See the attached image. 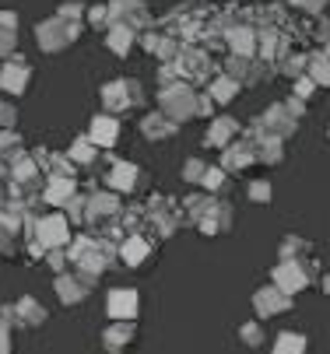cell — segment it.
<instances>
[{
    "mask_svg": "<svg viewBox=\"0 0 330 354\" xmlns=\"http://www.w3.org/2000/svg\"><path fill=\"white\" fill-rule=\"evenodd\" d=\"M197 91L186 84V81H172L162 88V113L172 120V123H183V120H190L197 116Z\"/></svg>",
    "mask_w": 330,
    "mask_h": 354,
    "instance_id": "cell-1",
    "label": "cell"
},
{
    "mask_svg": "<svg viewBox=\"0 0 330 354\" xmlns=\"http://www.w3.org/2000/svg\"><path fill=\"white\" fill-rule=\"evenodd\" d=\"M309 284V263L302 260H281V267L274 270V288L285 295H299Z\"/></svg>",
    "mask_w": 330,
    "mask_h": 354,
    "instance_id": "cell-2",
    "label": "cell"
},
{
    "mask_svg": "<svg viewBox=\"0 0 330 354\" xmlns=\"http://www.w3.org/2000/svg\"><path fill=\"white\" fill-rule=\"evenodd\" d=\"M253 309H257L264 319H271V316H277V313H288V309H292V295H285V291H277L274 284H267V288H260V291L253 295Z\"/></svg>",
    "mask_w": 330,
    "mask_h": 354,
    "instance_id": "cell-3",
    "label": "cell"
},
{
    "mask_svg": "<svg viewBox=\"0 0 330 354\" xmlns=\"http://www.w3.org/2000/svg\"><path fill=\"white\" fill-rule=\"evenodd\" d=\"M102 98H106V106H109V109L123 113V109L137 106L140 88H137V81H113V84H106V88H102Z\"/></svg>",
    "mask_w": 330,
    "mask_h": 354,
    "instance_id": "cell-4",
    "label": "cell"
},
{
    "mask_svg": "<svg viewBox=\"0 0 330 354\" xmlns=\"http://www.w3.org/2000/svg\"><path fill=\"white\" fill-rule=\"evenodd\" d=\"M137 309H140V295H137V291L120 288V291L109 295V316H113L116 323H130V319L137 316Z\"/></svg>",
    "mask_w": 330,
    "mask_h": 354,
    "instance_id": "cell-5",
    "label": "cell"
},
{
    "mask_svg": "<svg viewBox=\"0 0 330 354\" xmlns=\"http://www.w3.org/2000/svg\"><path fill=\"white\" fill-rule=\"evenodd\" d=\"M197 225H201V232H208V235L228 232V228H232V207H228V204H218V200H211V207L204 211V218H201Z\"/></svg>",
    "mask_w": 330,
    "mask_h": 354,
    "instance_id": "cell-6",
    "label": "cell"
},
{
    "mask_svg": "<svg viewBox=\"0 0 330 354\" xmlns=\"http://www.w3.org/2000/svg\"><path fill=\"white\" fill-rule=\"evenodd\" d=\"M253 162H257V147H253L250 140H243V144H235V147H225L221 169H225V172H239V169H246V165H253Z\"/></svg>",
    "mask_w": 330,
    "mask_h": 354,
    "instance_id": "cell-7",
    "label": "cell"
},
{
    "mask_svg": "<svg viewBox=\"0 0 330 354\" xmlns=\"http://www.w3.org/2000/svg\"><path fill=\"white\" fill-rule=\"evenodd\" d=\"M228 46H232V57H246V60H253L260 39L253 35V28H228Z\"/></svg>",
    "mask_w": 330,
    "mask_h": 354,
    "instance_id": "cell-8",
    "label": "cell"
},
{
    "mask_svg": "<svg viewBox=\"0 0 330 354\" xmlns=\"http://www.w3.org/2000/svg\"><path fill=\"white\" fill-rule=\"evenodd\" d=\"M140 133H145L148 140H165V137L176 133V123H172L165 113H152V116L140 120Z\"/></svg>",
    "mask_w": 330,
    "mask_h": 354,
    "instance_id": "cell-9",
    "label": "cell"
},
{
    "mask_svg": "<svg viewBox=\"0 0 330 354\" xmlns=\"http://www.w3.org/2000/svg\"><path fill=\"white\" fill-rule=\"evenodd\" d=\"M116 137H120V123L113 116H99L95 123H91V133H88L91 144H102V147H113Z\"/></svg>",
    "mask_w": 330,
    "mask_h": 354,
    "instance_id": "cell-10",
    "label": "cell"
},
{
    "mask_svg": "<svg viewBox=\"0 0 330 354\" xmlns=\"http://www.w3.org/2000/svg\"><path fill=\"white\" fill-rule=\"evenodd\" d=\"M74 32H77L74 25H71V28H64V21L57 18V21H50V25H42V28H39V39H42V46H46V49H60L67 39H74Z\"/></svg>",
    "mask_w": 330,
    "mask_h": 354,
    "instance_id": "cell-11",
    "label": "cell"
},
{
    "mask_svg": "<svg viewBox=\"0 0 330 354\" xmlns=\"http://www.w3.org/2000/svg\"><path fill=\"white\" fill-rule=\"evenodd\" d=\"M102 340H106V347H109L113 354H123V347L134 340V323H116V326H109Z\"/></svg>",
    "mask_w": 330,
    "mask_h": 354,
    "instance_id": "cell-12",
    "label": "cell"
},
{
    "mask_svg": "<svg viewBox=\"0 0 330 354\" xmlns=\"http://www.w3.org/2000/svg\"><path fill=\"white\" fill-rule=\"evenodd\" d=\"M137 179H140V172H137V165H130V162H120V165L109 172V186H113V189H134Z\"/></svg>",
    "mask_w": 330,
    "mask_h": 354,
    "instance_id": "cell-13",
    "label": "cell"
},
{
    "mask_svg": "<svg viewBox=\"0 0 330 354\" xmlns=\"http://www.w3.org/2000/svg\"><path fill=\"white\" fill-rule=\"evenodd\" d=\"M39 235H42L46 245H60V242H67V221L64 218H46L39 225Z\"/></svg>",
    "mask_w": 330,
    "mask_h": 354,
    "instance_id": "cell-14",
    "label": "cell"
},
{
    "mask_svg": "<svg viewBox=\"0 0 330 354\" xmlns=\"http://www.w3.org/2000/svg\"><path fill=\"white\" fill-rule=\"evenodd\" d=\"M235 130H239V123H235V120H228V116H221V120H214V123H211L208 144H214V147H225V144L235 137Z\"/></svg>",
    "mask_w": 330,
    "mask_h": 354,
    "instance_id": "cell-15",
    "label": "cell"
},
{
    "mask_svg": "<svg viewBox=\"0 0 330 354\" xmlns=\"http://www.w3.org/2000/svg\"><path fill=\"white\" fill-rule=\"evenodd\" d=\"M134 39H137V28H130V25H113V32H109V49H116L120 57H127L130 46H134Z\"/></svg>",
    "mask_w": 330,
    "mask_h": 354,
    "instance_id": "cell-16",
    "label": "cell"
},
{
    "mask_svg": "<svg viewBox=\"0 0 330 354\" xmlns=\"http://www.w3.org/2000/svg\"><path fill=\"white\" fill-rule=\"evenodd\" d=\"M306 77H313V84H330V60L323 53H313L309 64H306Z\"/></svg>",
    "mask_w": 330,
    "mask_h": 354,
    "instance_id": "cell-17",
    "label": "cell"
},
{
    "mask_svg": "<svg viewBox=\"0 0 330 354\" xmlns=\"http://www.w3.org/2000/svg\"><path fill=\"white\" fill-rule=\"evenodd\" d=\"M148 252H152V245L145 242V239H127L123 242V260L130 263V267H140L148 260Z\"/></svg>",
    "mask_w": 330,
    "mask_h": 354,
    "instance_id": "cell-18",
    "label": "cell"
},
{
    "mask_svg": "<svg viewBox=\"0 0 330 354\" xmlns=\"http://www.w3.org/2000/svg\"><path fill=\"white\" fill-rule=\"evenodd\" d=\"M235 91H239V81L218 74V77L211 81V102H228V98H235Z\"/></svg>",
    "mask_w": 330,
    "mask_h": 354,
    "instance_id": "cell-19",
    "label": "cell"
},
{
    "mask_svg": "<svg viewBox=\"0 0 330 354\" xmlns=\"http://www.w3.org/2000/svg\"><path fill=\"white\" fill-rule=\"evenodd\" d=\"M306 337L302 333H281L274 344V354H306Z\"/></svg>",
    "mask_w": 330,
    "mask_h": 354,
    "instance_id": "cell-20",
    "label": "cell"
},
{
    "mask_svg": "<svg viewBox=\"0 0 330 354\" xmlns=\"http://www.w3.org/2000/svg\"><path fill=\"white\" fill-rule=\"evenodd\" d=\"M57 291L64 295V301H81L84 291H88V281H84V277H81V281H74V277H60V281H57Z\"/></svg>",
    "mask_w": 330,
    "mask_h": 354,
    "instance_id": "cell-21",
    "label": "cell"
},
{
    "mask_svg": "<svg viewBox=\"0 0 330 354\" xmlns=\"http://www.w3.org/2000/svg\"><path fill=\"white\" fill-rule=\"evenodd\" d=\"M106 214H116V196L113 193L91 196V218H106Z\"/></svg>",
    "mask_w": 330,
    "mask_h": 354,
    "instance_id": "cell-22",
    "label": "cell"
},
{
    "mask_svg": "<svg viewBox=\"0 0 330 354\" xmlns=\"http://www.w3.org/2000/svg\"><path fill=\"white\" fill-rule=\"evenodd\" d=\"M306 249H309V245H306L302 239L288 235V239H285V245H281V260H302V257H306Z\"/></svg>",
    "mask_w": 330,
    "mask_h": 354,
    "instance_id": "cell-23",
    "label": "cell"
},
{
    "mask_svg": "<svg viewBox=\"0 0 330 354\" xmlns=\"http://www.w3.org/2000/svg\"><path fill=\"white\" fill-rule=\"evenodd\" d=\"M18 313H21V316H25V323H32V326H39V323L46 319V309H42V306H35L32 298H25V301H21Z\"/></svg>",
    "mask_w": 330,
    "mask_h": 354,
    "instance_id": "cell-24",
    "label": "cell"
},
{
    "mask_svg": "<svg viewBox=\"0 0 330 354\" xmlns=\"http://www.w3.org/2000/svg\"><path fill=\"white\" fill-rule=\"evenodd\" d=\"M25 81H28V71H21V67H11V71H4V88H11V91H21V88H25Z\"/></svg>",
    "mask_w": 330,
    "mask_h": 354,
    "instance_id": "cell-25",
    "label": "cell"
},
{
    "mask_svg": "<svg viewBox=\"0 0 330 354\" xmlns=\"http://www.w3.org/2000/svg\"><path fill=\"white\" fill-rule=\"evenodd\" d=\"M239 337H243V344H250V347H260V344H264V330H260V323H243Z\"/></svg>",
    "mask_w": 330,
    "mask_h": 354,
    "instance_id": "cell-26",
    "label": "cell"
},
{
    "mask_svg": "<svg viewBox=\"0 0 330 354\" xmlns=\"http://www.w3.org/2000/svg\"><path fill=\"white\" fill-rule=\"evenodd\" d=\"M204 172H208V165H204V162H197V158H190V162H186V169H183V179H186V183H197V186H201Z\"/></svg>",
    "mask_w": 330,
    "mask_h": 354,
    "instance_id": "cell-27",
    "label": "cell"
},
{
    "mask_svg": "<svg viewBox=\"0 0 330 354\" xmlns=\"http://www.w3.org/2000/svg\"><path fill=\"white\" fill-rule=\"evenodd\" d=\"M306 64H309V57H288V60H281V71H285L288 77H302Z\"/></svg>",
    "mask_w": 330,
    "mask_h": 354,
    "instance_id": "cell-28",
    "label": "cell"
},
{
    "mask_svg": "<svg viewBox=\"0 0 330 354\" xmlns=\"http://www.w3.org/2000/svg\"><path fill=\"white\" fill-rule=\"evenodd\" d=\"M221 183H225V169H208V172H204V179H201V186H204V189H211V193H218V189H221Z\"/></svg>",
    "mask_w": 330,
    "mask_h": 354,
    "instance_id": "cell-29",
    "label": "cell"
},
{
    "mask_svg": "<svg viewBox=\"0 0 330 354\" xmlns=\"http://www.w3.org/2000/svg\"><path fill=\"white\" fill-rule=\"evenodd\" d=\"M91 158H95V144H84V140H77L74 144V162H91Z\"/></svg>",
    "mask_w": 330,
    "mask_h": 354,
    "instance_id": "cell-30",
    "label": "cell"
},
{
    "mask_svg": "<svg viewBox=\"0 0 330 354\" xmlns=\"http://www.w3.org/2000/svg\"><path fill=\"white\" fill-rule=\"evenodd\" d=\"M71 193H74V189H71V183L64 179V183H53V189H50V193H46V196H50V200H53V204H64V200H67Z\"/></svg>",
    "mask_w": 330,
    "mask_h": 354,
    "instance_id": "cell-31",
    "label": "cell"
},
{
    "mask_svg": "<svg viewBox=\"0 0 330 354\" xmlns=\"http://www.w3.org/2000/svg\"><path fill=\"white\" fill-rule=\"evenodd\" d=\"M250 200H257V204H267V200H271V183H253L250 186Z\"/></svg>",
    "mask_w": 330,
    "mask_h": 354,
    "instance_id": "cell-32",
    "label": "cell"
},
{
    "mask_svg": "<svg viewBox=\"0 0 330 354\" xmlns=\"http://www.w3.org/2000/svg\"><path fill=\"white\" fill-rule=\"evenodd\" d=\"M313 91H316L313 77H306V74H302V77L295 81V98H306V95H313Z\"/></svg>",
    "mask_w": 330,
    "mask_h": 354,
    "instance_id": "cell-33",
    "label": "cell"
},
{
    "mask_svg": "<svg viewBox=\"0 0 330 354\" xmlns=\"http://www.w3.org/2000/svg\"><path fill=\"white\" fill-rule=\"evenodd\" d=\"M295 8H302V11H309V15H320L323 8H327V0H292Z\"/></svg>",
    "mask_w": 330,
    "mask_h": 354,
    "instance_id": "cell-34",
    "label": "cell"
},
{
    "mask_svg": "<svg viewBox=\"0 0 330 354\" xmlns=\"http://www.w3.org/2000/svg\"><path fill=\"white\" fill-rule=\"evenodd\" d=\"M285 109H288V113H292L295 120H299V116L306 113V106H302V98H288V106H285Z\"/></svg>",
    "mask_w": 330,
    "mask_h": 354,
    "instance_id": "cell-35",
    "label": "cell"
},
{
    "mask_svg": "<svg viewBox=\"0 0 330 354\" xmlns=\"http://www.w3.org/2000/svg\"><path fill=\"white\" fill-rule=\"evenodd\" d=\"M0 354H8V333H4V326H0Z\"/></svg>",
    "mask_w": 330,
    "mask_h": 354,
    "instance_id": "cell-36",
    "label": "cell"
},
{
    "mask_svg": "<svg viewBox=\"0 0 330 354\" xmlns=\"http://www.w3.org/2000/svg\"><path fill=\"white\" fill-rule=\"evenodd\" d=\"M323 288H327V291H330V274H327V277H323Z\"/></svg>",
    "mask_w": 330,
    "mask_h": 354,
    "instance_id": "cell-37",
    "label": "cell"
},
{
    "mask_svg": "<svg viewBox=\"0 0 330 354\" xmlns=\"http://www.w3.org/2000/svg\"><path fill=\"white\" fill-rule=\"evenodd\" d=\"M323 57H327V60H330V42H327V49H323Z\"/></svg>",
    "mask_w": 330,
    "mask_h": 354,
    "instance_id": "cell-38",
    "label": "cell"
}]
</instances>
